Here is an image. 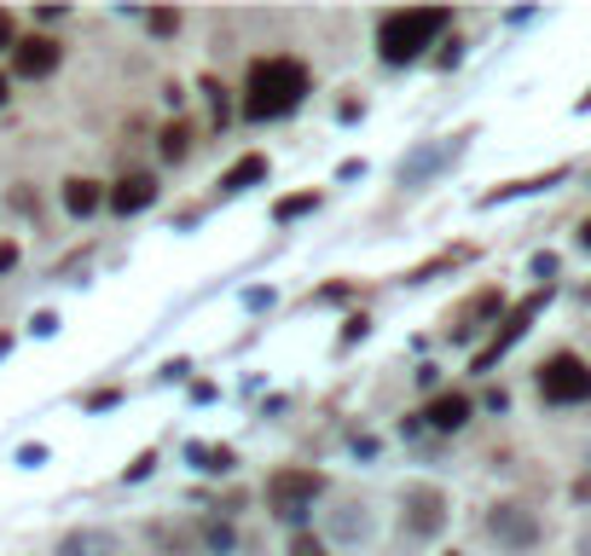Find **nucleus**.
<instances>
[{
	"label": "nucleus",
	"mask_w": 591,
	"mask_h": 556,
	"mask_svg": "<svg viewBox=\"0 0 591 556\" xmlns=\"http://www.w3.org/2000/svg\"><path fill=\"white\" fill-rule=\"evenodd\" d=\"M302 93H308V65H296V58H255L250 81H243V116L250 122L284 116L302 105Z\"/></svg>",
	"instance_id": "obj_1"
},
{
	"label": "nucleus",
	"mask_w": 591,
	"mask_h": 556,
	"mask_svg": "<svg viewBox=\"0 0 591 556\" xmlns=\"http://www.w3.org/2000/svg\"><path fill=\"white\" fill-rule=\"evenodd\" d=\"M453 24V12L446 7H412V12H389L377 30V53L383 65H412V58L430 47V41Z\"/></svg>",
	"instance_id": "obj_2"
},
{
	"label": "nucleus",
	"mask_w": 591,
	"mask_h": 556,
	"mask_svg": "<svg viewBox=\"0 0 591 556\" xmlns=\"http://www.w3.org/2000/svg\"><path fill=\"white\" fill-rule=\"evenodd\" d=\"M539 395L552 406H580L591 400V365L580 354H552L539 365Z\"/></svg>",
	"instance_id": "obj_3"
},
{
	"label": "nucleus",
	"mask_w": 591,
	"mask_h": 556,
	"mask_svg": "<svg viewBox=\"0 0 591 556\" xmlns=\"http://www.w3.org/2000/svg\"><path fill=\"white\" fill-rule=\"evenodd\" d=\"M325 492V476L319 469H279V476L268 481V504L279 510L284 522H302L314 510V499Z\"/></svg>",
	"instance_id": "obj_4"
},
{
	"label": "nucleus",
	"mask_w": 591,
	"mask_h": 556,
	"mask_svg": "<svg viewBox=\"0 0 591 556\" xmlns=\"http://www.w3.org/2000/svg\"><path fill=\"white\" fill-rule=\"evenodd\" d=\"M487 533H493L499 545H511V551H527V545H539V517H534V510H522V504H493Z\"/></svg>",
	"instance_id": "obj_5"
},
{
	"label": "nucleus",
	"mask_w": 591,
	"mask_h": 556,
	"mask_svg": "<svg viewBox=\"0 0 591 556\" xmlns=\"http://www.w3.org/2000/svg\"><path fill=\"white\" fill-rule=\"evenodd\" d=\"M58 58H65V47H58L53 35H24V41L12 47V70L24 76V81H41V76L58 70Z\"/></svg>",
	"instance_id": "obj_6"
},
{
	"label": "nucleus",
	"mask_w": 591,
	"mask_h": 556,
	"mask_svg": "<svg viewBox=\"0 0 591 556\" xmlns=\"http://www.w3.org/2000/svg\"><path fill=\"white\" fill-rule=\"evenodd\" d=\"M539 307H545V291H534L527 302H516V307H511V319H504V331L493 337V348H481V354H476V371H487V365H493V360L504 354V348H511V342L527 331V325L539 319Z\"/></svg>",
	"instance_id": "obj_7"
},
{
	"label": "nucleus",
	"mask_w": 591,
	"mask_h": 556,
	"mask_svg": "<svg viewBox=\"0 0 591 556\" xmlns=\"http://www.w3.org/2000/svg\"><path fill=\"white\" fill-rule=\"evenodd\" d=\"M105 203L116 215H139V209H151V203H157V180L151 174H122L105 192Z\"/></svg>",
	"instance_id": "obj_8"
},
{
	"label": "nucleus",
	"mask_w": 591,
	"mask_h": 556,
	"mask_svg": "<svg viewBox=\"0 0 591 556\" xmlns=\"http://www.w3.org/2000/svg\"><path fill=\"white\" fill-rule=\"evenodd\" d=\"M406 522H412V533H441L446 499H441L435 487H412V492H406Z\"/></svg>",
	"instance_id": "obj_9"
},
{
	"label": "nucleus",
	"mask_w": 591,
	"mask_h": 556,
	"mask_svg": "<svg viewBox=\"0 0 591 556\" xmlns=\"http://www.w3.org/2000/svg\"><path fill=\"white\" fill-rule=\"evenodd\" d=\"M58 556H116V540L105 527H76L58 540Z\"/></svg>",
	"instance_id": "obj_10"
},
{
	"label": "nucleus",
	"mask_w": 591,
	"mask_h": 556,
	"mask_svg": "<svg viewBox=\"0 0 591 556\" xmlns=\"http://www.w3.org/2000/svg\"><path fill=\"white\" fill-rule=\"evenodd\" d=\"M99 203H105V185L99 180H88V174H76V180H65V209L81 220V215H93Z\"/></svg>",
	"instance_id": "obj_11"
},
{
	"label": "nucleus",
	"mask_w": 591,
	"mask_h": 556,
	"mask_svg": "<svg viewBox=\"0 0 591 556\" xmlns=\"http://www.w3.org/2000/svg\"><path fill=\"white\" fill-rule=\"evenodd\" d=\"M423 418H430L435 429H446V435H453V429L470 423V400H464V395H441V400H430V411H423Z\"/></svg>",
	"instance_id": "obj_12"
},
{
	"label": "nucleus",
	"mask_w": 591,
	"mask_h": 556,
	"mask_svg": "<svg viewBox=\"0 0 591 556\" xmlns=\"http://www.w3.org/2000/svg\"><path fill=\"white\" fill-rule=\"evenodd\" d=\"M255 180H268V157H238L227 174H220V192H250Z\"/></svg>",
	"instance_id": "obj_13"
},
{
	"label": "nucleus",
	"mask_w": 591,
	"mask_h": 556,
	"mask_svg": "<svg viewBox=\"0 0 591 556\" xmlns=\"http://www.w3.org/2000/svg\"><path fill=\"white\" fill-rule=\"evenodd\" d=\"M186 151H192V128H186V122H169V128H162V157L180 162Z\"/></svg>",
	"instance_id": "obj_14"
},
{
	"label": "nucleus",
	"mask_w": 591,
	"mask_h": 556,
	"mask_svg": "<svg viewBox=\"0 0 591 556\" xmlns=\"http://www.w3.org/2000/svg\"><path fill=\"white\" fill-rule=\"evenodd\" d=\"M314 203H319L314 192H296V197H284V203H279V220H296V215H308Z\"/></svg>",
	"instance_id": "obj_15"
},
{
	"label": "nucleus",
	"mask_w": 591,
	"mask_h": 556,
	"mask_svg": "<svg viewBox=\"0 0 591 556\" xmlns=\"http://www.w3.org/2000/svg\"><path fill=\"white\" fill-rule=\"evenodd\" d=\"M146 30L151 35H174L180 30V12H146Z\"/></svg>",
	"instance_id": "obj_16"
},
{
	"label": "nucleus",
	"mask_w": 591,
	"mask_h": 556,
	"mask_svg": "<svg viewBox=\"0 0 591 556\" xmlns=\"http://www.w3.org/2000/svg\"><path fill=\"white\" fill-rule=\"evenodd\" d=\"M197 458H203V469H232V452L227 446H197Z\"/></svg>",
	"instance_id": "obj_17"
},
{
	"label": "nucleus",
	"mask_w": 591,
	"mask_h": 556,
	"mask_svg": "<svg viewBox=\"0 0 591 556\" xmlns=\"http://www.w3.org/2000/svg\"><path fill=\"white\" fill-rule=\"evenodd\" d=\"M12 47H18V18L0 7V53H12Z\"/></svg>",
	"instance_id": "obj_18"
},
{
	"label": "nucleus",
	"mask_w": 591,
	"mask_h": 556,
	"mask_svg": "<svg viewBox=\"0 0 591 556\" xmlns=\"http://www.w3.org/2000/svg\"><path fill=\"white\" fill-rule=\"evenodd\" d=\"M291 556H325V540H314V533H296V540H291Z\"/></svg>",
	"instance_id": "obj_19"
},
{
	"label": "nucleus",
	"mask_w": 591,
	"mask_h": 556,
	"mask_svg": "<svg viewBox=\"0 0 591 556\" xmlns=\"http://www.w3.org/2000/svg\"><path fill=\"white\" fill-rule=\"evenodd\" d=\"M12 261H18V250H12V243H0V273H7Z\"/></svg>",
	"instance_id": "obj_20"
},
{
	"label": "nucleus",
	"mask_w": 591,
	"mask_h": 556,
	"mask_svg": "<svg viewBox=\"0 0 591 556\" xmlns=\"http://www.w3.org/2000/svg\"><path fill=\"white\" fill-rule=\"evenodd\" d=\"M7 93H12V81H7V76H0V105H7Z\"/></svg>",
	"instance_id": "obj_21"
},
{
	"label": "nucleus",
	"mask_w": 591,
	"mask_h": 556,
	"mask_svg": "<svg viewBox=\"0 0 591 556\" xmlns=\"http://www.w3.org/2000/svg\"><path fill=\"white\" fill-rule=\"evenodd\" d=\"M580 243H586V250H591V220H586V226H580Z\"/></svg>",
	"instance_id": "obj_22"
},
{
	"label": "nucleus",
	"mask_w": 591,
	"mask_h": 556,
	"mask_svg": "<svg viewBox=\"0 0 591 556\" xmlns=\"http://www.w3.org/2000/svg\"><path fill=\"white\" fill-rule=\"evenodd\" d=\"M580 105H586V111H591V93H586V99H580Z\"/></svg>",
	"instance_id": "obj_23"
}]
</instances>
